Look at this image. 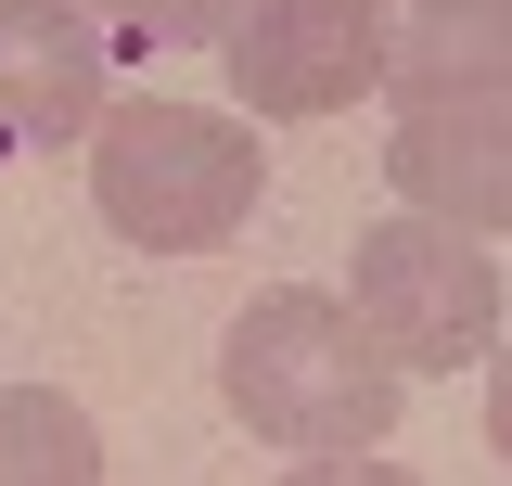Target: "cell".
Instances as JSON below:
<instances>
[{
  "label": "cell",
  "instance_id": "obj_1",
  "mask_svg": "<svg viewBox=\"0 0 512 486\" xmlns=\"http://www.w3.org/2000/svg\"><path fill=\"white\" fill-rule=\"evenodd\" d=\"M218 397H231V423L256 448H282V461H359L397 435V346H384L372 320L346 295H308V282H282V295H256L231 333H218Z\"/></svg>",
  "mask_w": 512,
  "mask_h": 486
},
{
  "label": "cell",
  "instance_id": "obj_2",
  "mask_svg": "<svg viewBox=\"0 0 512 486\" xmlns=\"http://www.w3.org/2000/svg\"><path fill=\"white\" fill-rule=\"evenodd\" d=\"M256 180H269V141L205 103H103L90 116V205L154 256L231 243L256 218Z\"/></svg>",
  "mask_w": 512,
  "mask_h": 486
},
{
  "label": "cell",
  "instance_id": "obj_3",
  "mask_svg": "<svg viewBox=\"0 0 512 486\" xmlns=\"http://www.w3.org/2000/svg\"><path fill=\"white\" fill-rule=\"evenodd\" d=\"M346 307L397 346V371L487 359V346H500V269H487V231L423 218V205L372 218V231H359V269H346Z\"/></svg>",
  "mask_w": 512,
  "mask_h": 486
},
{
  "label": "cell",
  "instance_id": "obj_4",
  "mask_svg": "<svg viewBox=\"0 0 512 486\" xmlns=\"http://www.w3.org/2000/svg\"><path fill=\"white\" fill-rule=\"evenodd\" d=\"M384 39V0H244L218 26V64L244 116H346L359 90H384Z\"/></svg>",
  "mask_w": 512,
  "mask_h": 486
},
{
  "label": "cell",
  "instance_id": "obj_5",
  "mask_svg": "<svg viewBox=\"0 0 512 486\" xmlns=\"http://www.w3.org/2000/svg\"><path fill=\"white\" fill-rule=\"evenodd\" d=\"M103 52L116 39L90 0H0V141H90Z\"/></svg>",
  "mask_w": 512,
  "mask_h": 486
},
{
  "label": "cell",
  "instance_id": "obj_6",
  "mask_svg": "<svg viewBox=\"0 0 512 486\" xmlns=\"http://www.w3.org/2000/svg\"><path fill=\"white\" fill-rule=\"evenodd\" d=\"M397 192L461 231H512V103H397Z\"/></svg>",
  "mask_w": 512,
  "mask_h": 486
},
{
  "label": "cell",
  "instance_id": "obj_7",
  "mask_svg": "<svg viewBox=\"0 0 512 486\" xmlns=\"http://www.w3.org/2000/svg\"><path fill=\"white\" fill-rule=\"evenodd\" d=\"M397 103H512V0H423L384 39Z\"/></svg>",
  "mask_w": 512,
  "mask_h": 486
},
{
  "label": "cell",
  "instance_id": "obj_8",
  "mask_svg": "<svg viewBox=\"0 0 512 486\" xmlns=\"http://www.w3.org/2000/svg\"><path fill=\"white\" fill-rule=\"evenodd\" d=\"M90 474H103L90 410L52 397V384H13L0 397V486H90Z\"/></svg>",
  "mask_w": 512,
  "mask_h": 486
},
{
  "label": "cell",
  "instance_id": "obj_9",
  "mask_svg": "<svg viewBox=\"0 0 512 486\" xmlns=\"http://www.w3.org/2000/svg\"><path fill=\"white\" fill-rule=\"evenodd\" d=\"M90 13H103L116 39H154V52H167V39H218L244 0H90Z\"/></svg>",
  "mask_w": 512,
  "mask_h": 486
},
{
  "label": "cell",
  "instance_id": "obj_10",
  "mask_svg": "<svg viewBox=\"0 0 512 486\" xmlns=\"http://www.w3.org/2000/svg\"><path fill=\"white\" fill-rule=\"evenodd\" d=\"M487 448L512 461V346H500V371H487Z\"/></svg>",
  "mask_w": 512,
  "mask_h": 486
}]
</instances>
